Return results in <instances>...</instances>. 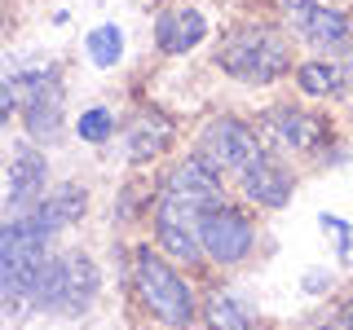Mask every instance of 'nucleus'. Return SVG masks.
Returning a JSON list of instances; mask_svg holds the SVG:
<instances>
[{
  "mask_svg": "<svg viewBox=\"0 0 353 330\" xmlns=\"http://www.w3.org/2000/svg\"><path fill=\"white\" fill-rule=\"evenodd\" d=\"M53 242L44 229H36L31 216H5L0 225V313H5V326L18 330L27 317V295L36 286L44 260L53 256Z\"/></svg>",
  "mask_w": 353,
  "mask_h": 330,
  "instance_id": "7",
  "label": "nucleus"
},
{
  "mask_svg": "<svg viewBox=\"0 0 353 330\" xmlns=\"http://www.w3.org/2000/svg\"><path fill=\"white\" fill-rule=\"evenodd\" d=\"M190 150H199L203 159H212L230 181H234L248 163H256L261 154H265L261 132H256V124H252V115H234V110H216V115H208L203 124L194 128Z\"/></svg>",
  "mask_w": 353,
  "mask_h": 330,
  "instance_id": "11",
  "label": "nucleus"
},
{
  "mask_svg": "<svg viewBox=\"0 0 353 330\" xmlns=\"http://www.w3.org/2000/svg\"><path fill=\"white\" fill-rule=\"evenodd\" d=\"M331 322H336L340 330H353V295H349V300H340V304H336V313H331Z\"/></svg>",
  "mask_w": 353,
  "mask_h": 330,
  "instance_id": "22",
  "label": "nucleus"
},
{
  "mask_svg": "<svg viewBox=\"0 0 353 330\" xmlns=\"http://www.w3.org/2000/svg\"><path fill=\"white\" fill-rule=\"evenodd\" d=\"M296 62L301 53L279 14H248L230 22L212 44V66L239 88H274L292 80Z\"/></svg>",
  "mask_w": 353,
  "mask_h": 330,
  "instance_id": "3",
  "label": "nucleus"
},
{
  "mask_svg": "<svg viewBox=\"0 0 353 330\" xmlns=\"http://www.w3.org/2000/svg\"><path fill=\"white\" fill-rule=\"evenodd\" d=\"M53 185V159L40 141H31L27 132L9 137L5 154V216H22L49 194Z\"/></svg>",
  "mask_w": 353,
  "mask_h": 330,
  "instance_id": "12",
  "label": "nucleus"
},
{
  "mask_svg": "<svg viewBox=\"0 0 353 330\" xmlns=\"http://www.w3.org/2000/svg\"><path fill=\"white\" fill-rule=\"evenodd\" d=\"M119 124H124V119H119L106 102H93V106H80V110H75L71 132H75V141H80V146L106 150L110 141H119Z\"/></svg>",
  "mask_w": 353,
  "mask_h": 330,
  "instance_id": "18",
  "label": "nucleus"
},
{
  "mask_svg": "<svg viewBox=\"0 0 353 330\" xmlns=\"http://www.w3.org/2000/svg\"><path fill=\"white\" fill-rule=\"evenodd\" d=\"M336 286V273L331 269H305L301 273V295H327Z\"/></svg>",
  "mask_w": 353,
  "mask_h": 330,
  "instance_id": "21",
  "label": "nucleus"
},
{
  "mask_svg": "<svg viewBox=\"0 0 353 330\" xmlns=\"http://www.w3.org/2000/svg\"><path fill=\"white\" fill-rule=\"evenodd\" d=\"M176 141H181V119L154 102H141L119 124V159L132 172L159 168V163H168L176 154Z\"/></svg>",
  "mask_w": 353,
  "mask_h": 330,
  "instance_id": "10",
  "label": "nucleus"
},
{
  "mask_svg": "<svg viewBox=\"0 0 353 330\" xmlns=\"http://www.w3.org/2000/svg\"><path fill=\"white\" fill-rule=\"evenodd\" d=\"M309 330H340V326H336V322L327 317V322H318V326H309Z\"/></svg>",
  "mask_w": 353,
  "mask_h": 330,
  "instance_id": "23",
  "label": "nucleus"
},
{
  "mask_svg": "<svg viewBox=\"0 0 353 330\" xmlns=\"http://www.w3.org/2000/svg\"><path fill=\"white\" fill-rule=\"evenodd\" d=\"M199 242H203L208 273H239V269H248V264H256L261 251H265L261 212L252 203H243L239 194L221 198V203H212L203 212Z\"/></svg>",
  "mask_w": 353,
  "mask_h": 330,
  "instance_id": "8",
  "label": "nucleus"
},
{
  "mask_svg": "<svg viewBox=\"0 0 353 330\" xmlns=\"http://www.w3.org/2000/svg\"><path fill=\"white\" fill-rule=\"evenodd\" d=\"M212 27H208V14L190 0H172L163 5L150 22V44L159 58H190L194 49H203Z\"/></svg>",
  "mask_w": 353,
  "mask_h": 330,
  "instance_id": "15",
  "label": "nucleus"
},
{
  "mask_svg": "<svg viewBox=\"0 0 353 330\" xmlns=\"http://www.w3.org/2000/svg\"><path fill=\"white\" fill-rule=\"evenodd\" d=\"M88 212H93V190H88L84 181H71V176H66V181H53L49 194H44L31 212H22V216H31L36 229H44L53 242H62L71 229L84 225Z\"/></svg>",
  "mask_w": 353,
  "mask_h": 330,
  "instance_id": "16",
  "label": "nucleus"
},
{
  "mask_svg": "<svg viewBox=\"0 0 353 330\" xmlns=\"http://www.w3.org/2000/svg\"><path fill=\"white\" fill-rule=\"evenodd\" d=\"M0 84L14 88L18 97V124L31 141H40L44 150L66 141V71L58 58H31L22 66L9 58Z\"/></svg>",
  "mask_w": 353,
  "mask_h": 330,
  "instance_id": "6",
  "label": "nucleus"
},
{
  "mask_svg": "<svg viewBox=\"0 0 353 330\" xmlns=\"http://www.w3.org/2000/svg\"><path fill=\"white\" fill-rule=\"evenodd\" d=\"M230 194H234V185H230V176L212 159H203L199 150L172 154L154 172V207L146 220L150 242L163 256H172L176 264H185L190 273H208L199 225H203L208 207L230 198Z\"/></svg>",
  "mask_w": 353,
  "mask_h": 330,
  "instance_id": "1",
  "label": "nucleus"
},
{
  "mask_svg": "<svg viewBox=\"0 0 353 330\" xmlns=\"http://www.w3.org/2000/svg\"><path fill=\"white\" fill-rule=\"evenodd\" d=\"M292 88L301 102L314 106H340L353 97V66L340 58H318V53H301L292 71Z\"/></svg>",
  "mask_w": 353,
  "mask_h": 330,
  "instance_id": "17",
  "label": "nucleus"
},
{
  "mask_svg": "<svg viewBox=\"0 0 353 330\" xmlns=\"http://www.w3.org/2000/svg\"><path fill=\"white\" fill-rule=\"evenodd\" d=\"M274 14L292 31L301 53L340 58V62L353 66V9L327 5V0H279Z\"/></svg>",
  "mask_w": 353,
  "mask_h": 330,
  "instance_id": "9",
  "label": "nucleus"
},
{
  "mask_svg": "<svg viewBox=\"0 0 353 330\" xmlns=\"http://www.w3.org/2000/svg\"><path fill=\"white\" fill-rule=\"evenodd\" d=\"M301 181H305L301 163H287V159H279V154L265 150L261 159L248 163L230 185H234V194L243 198V203H252L261 216H274V212H283V207L296 198Z\"/></svg>",
  "mask_w": 353,
  "mask_h": 330,
  "instance_id": "13",
  "label": "nucleus"
},
{
  "mask_svg": "<svg viewBox=\"0 0 353 330\" xmlns=\"http://www.w3.org/2000/svg\"><path fill=\"white\" fill-rule=\"evenodd\" d=\"M124 53H128V36H124V27L119 22H93V27L84 31V58L93 71H115L119 62H124Z\"/></svg>",
  "mask_w": 353,
  "mask_h": 330,
  "instance_id": "19",
  "label": "nucleus"
},
{
  "mask_svg": "<svg viewBox=\"0 0 353 330\" xmlns=\"http://www.w3.org/2000/svg\"><path fill=\"white\" fill-rule=\"evenodd\" d=\"M318 234L331 238V251H336L340 264H353V220L336 212H318Z\"/></svg>",
  "mask_w": 353,
  "mask_h": 330,
  "instance_id": "20",
  "label": "nucleus"
},
{
  "mask_svg": "<svg viewBox=\"0 0 353 330\" xmlns=\"http://www.w3.org/2000/svg\"><path fill=\"white\" fill-rule=\"evenodd\" d=\"M102 264L84 247H53L36 286L27 295V317L44 322H80L102 300Z\"/></svg>",
  "mask_w": 353,
  "mask_h": 330,
  "instance_id": "5",
  "label": "nucleus"
},
{
  "mask_svg": "<svg viewBox=\"0 0 353 330\" xmlns=\"http://www.w3.org/2000/svg\"><path fill=\"white\" fill-rule=\"evenodd\" d=\"M124 282L137 313H146V322H154L159 330H199L203 291L194 286L190 269L176 264L172 256H163L150 238H137L128 247Z\"/></svg>",
  "mask_w": 353,
  "mask_h": 330,
  "instance_id": "4",
  "label": "nucleus"
},
{
  "mask_svg": "<svg viewBox=\"0 0 353 330\" xmlns=\"http://www.w3.org/2000/svg\"><path fill=\"white\" fill-rule=\"evenodd\" d=\"M199 330H270L256 295L248 286H239L230 273H221L216 282L203 286V317Z\"/></svg>",
  "mask_w": 353,
  "mask_h": 330,
  "instance_id": "14",
  "label": "nucleus"
},
{
  "mask_svg": "<svg viewBox=\"0 0 353 330\" xmlns=\"http://www.w3.org/2000/svg\"><path fill=\"white\" fill-rule=\"evenodd\" d=\"M252 124H256L265 150L287 159V163H301V168L331 172V168H345L353 159V141L336 128L331 110L305 106L301 97L265 102L261 110H252Z\"/></svg>",
  "mask_w": 353,
  "mask_h": 330,
  "instance_id": "2",
  "label": "nucleus"
}]
</instances>
